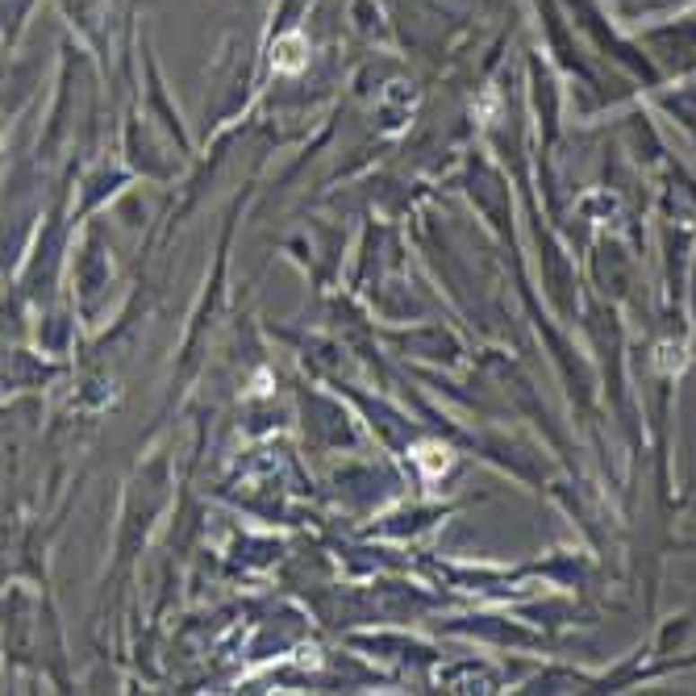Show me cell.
Returning <instances> with one entry per match:
<instances>
[{"label": "cell", "instance_id": "cell-1", "mask_svg": "<svg viewBox=\"0 0 696 696\" xmlns=\"http://www.w3.org/2000/svg\"><path fill=\"white\" fill-rule=\"evenodd\" d=\"M304 58H309V42H304L301 34H288L276 42V55H271V63H276V71H301Z\"/></svg>", "mask_w": 696, "mask_h": 696}]
</instances>
